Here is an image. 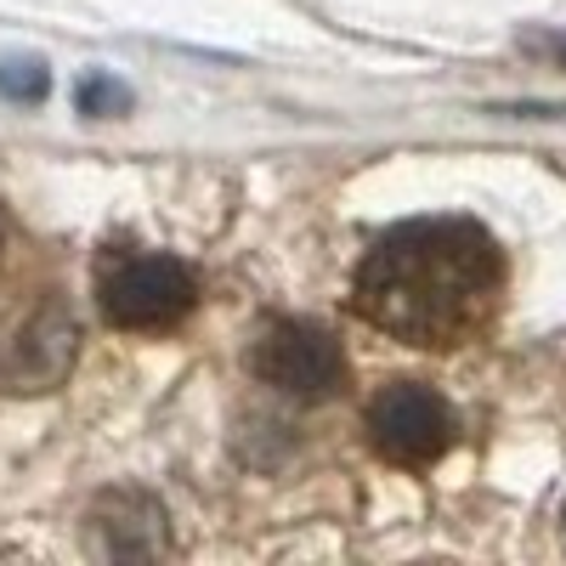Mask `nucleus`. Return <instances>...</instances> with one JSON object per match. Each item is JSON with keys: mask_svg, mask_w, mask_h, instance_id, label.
<instances>
[{"mask_svg": "<svg viewBox=\"0 0 566 566\" xmlns=\"http://www.w3.org/2000/svg\"><path fill=\"white\" fill-rule=\"evenodd\" d=\"M504 295V255L476 221H408L368 250L352 306L402 346L442 352L470 340Z\"/></svg>", "mask_w": 566, "mask_h": 566, "instance_id": "f257e3e1", "label": "nucleus"}, {"mask_svg": "<svg viewBox=\"0 0 566 566\" xmlns=\"http://www.w3.org/2000/svg\"><path fill=\"white\" fill-rule=\"evenodd\" d=\"M80 108H85V114H125V108H130V91L114 85L108 74L80 80Z\"/></svg>", "mask_w": 566, "mask_h": 566, "instance_id": "6e6552de", "label": "nucleus"}, {"mask_svg": "<svg viewBox=\"0 0 566 566\" xmlns=\"http://www.w3.org/2000/svg\"><path fill=\"white\" fill-rule=\"evenodd\" d=\"M527 52H544V57L566 63V34H527Z\"/></svg>", "mask_w": 566, "mask_h": 566, "instance_id": "1a4fd4ad", "label": "nucleus"}, {"mask_svg": "<svg viewBox=\"0 0 566 566\" xmlns=\"http://www.w3.org/2000/svg\"><path fill=\"white\" fill-rule=\"evenodd\" d=\"M363 424H368L374 453L402 464V470L437 464L453 448V431H459L448 397L431 391V386H419V380L380 386V391H374V402H368V413H363Z\"/></svg>", "mask_w": 566, "mask_h": 566, "instance_id": "7ed1b4c3", "label": "nucleus"}, {"mask_svg": "<svg viewBox=\"0 0 566 566\" xmlns=\"http://www.w3.org/2000/svg\"><path fill=\"white\" fill-rule=\"evenodd\" d=\"M80 352V328L63 301H34L12 323H0V391H52Z\"/></svg>", "mask_w": 566, "mask_h": 566, "instance_id": "39448f33", "label": "nucleus"}, {"mask_svg": "<svg viewBox=\"0 0 566 566\" xmlns=\"http://www.w3.org/2000/svg\"><path fill=\"white\" fill-rule=\"evenodd\" d=\"M97 301L103 317L114 328H176L199 301V277L176 255H154V250H114L97 266Z\"/></svg>", "mask_w": 566, "mask_h": 566, "instance_id": "f03ea898", "label": "nucleus"}, {"mask_svg": "<svg viewBox=\"0 0 566 566\" xmlns=\"http://www.w3.org/2000/svg\"><path fill=\"white\" fill-rule=\"evenodd\" d=\"M91 522H97V549L114 555V560H154V555L170 549L165 510L148 493H108Z\"/></svg>", "mask_w": 566, "mask_h": 566, "instance_id": "423d86ee", "label": "nucleus"}, {"mask_svg": "<svg viewBox=\"0 0 566 566\" xmlns=\"http://www.w3.org/2000/svg\"><path fill=\"white\" fill-rule=\"evenodd\" d=\"M0 250H7V221H0Z\"/></svg>", "mask_w": 566, "mask_h": 566, "instance_id": "9d476101", "label": "nucleus"}, {"mask_svg": "<svg viewBox=\"0 0 566 566\" xmlns=\"http://www.w3.org/2000/svg\"><path fill=\"white\" fill-rule=\"evenodd\" d=\"M250 368L261 374L266 386H277L283 397L317 402V397L340 391L346 352H340V340L328 335L323 323H312V317H277V323H266L255 335Z\"/></svg>", "mask_w": 566, "mask_h": 566, "instance_id": "20e7f679", "label": "nucleus"}, {"mask_svg": "<svg viewBox=\"0 0 566 566\" xmlns=\"http://www.w3.org/2000/svg\"><path fill=\"white\" fill-rule=\"evenodd\" d=\"M45 69L40 63H0V97H18V103H40L45 97Z\"/></svg>", "mask_w": 566, "mask_h": 566, "instance_id": "0eeeda50", "label": "nucleus"}]
</instances>
